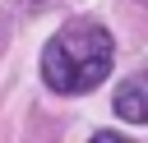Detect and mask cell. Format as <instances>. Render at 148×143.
Instances as JSON below:
<instances>
[{
	"mask_svg": "<svg viewBox=\"0 0 148 143\" xmlns=\"http://www.w3.org/2000/svg\"><path fill=\"white\" fill-rule=\"evenodd\" d=\"M111 60H116L111 32L92 18H74L42 46V83L60 97H79L111 74Z\"/></svg>",
	"mask_w": 148,
	"mask_h": 143,
	"instance_id": "1",
	"label": "cell"
},
{
	"mask_svg": "<svg viewBox=\"0 0 148 143\" xmlns=\"http://www.w3.org/2000/svg\"><path fill=\"white\" fill-rule=\"evenodd\" d=\"M116 115L130 125H148V78H134L116 92Z\"/></svg>",
	"mask_w": 148,
	"mask_h": 143,
	"instance_id": "2",
	"label": "cell"
}]
</instances>
